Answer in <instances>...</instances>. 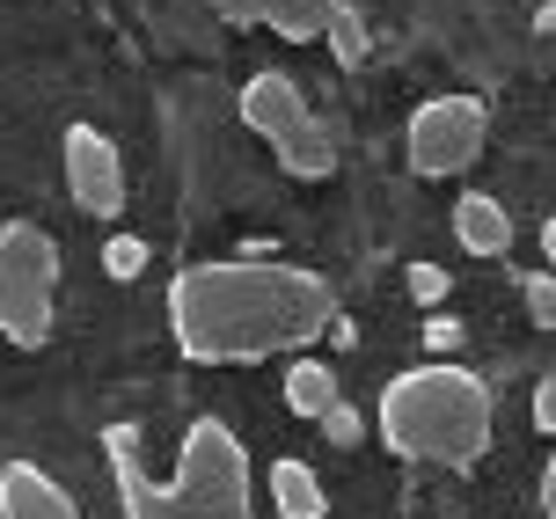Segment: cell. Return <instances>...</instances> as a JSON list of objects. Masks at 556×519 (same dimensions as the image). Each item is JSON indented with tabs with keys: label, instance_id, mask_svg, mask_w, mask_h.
Segmentation results:
<instances>
[{
	"label": "cell",
	"instance_id": "cell-1",
	"mask_svg": "<svg viewBox=\"0 0 556 519\" xmlns=\"http://www.w3.org/2000/svg\"><path fill=\"white\" fill-rule=\"evenodd\" d=\"M337 322V293L307 264L220 256L168 278V337L191 366H250L315 344Z\"/></svg>",
	"mask_w": 556,
	"mask_h": 519
},
{
	"label": "cell",
	"instance_id": "cell-2",
	"mask_svg": "<svg viewBox=\"0 0 556 519\" xmlns=\"http://www.w3.org/2000/svg\"><path fill=\"white\" fill-rule=\"evenodd\" d=\"M103 446H111V483H117V512L125 519H256L250 454H242L227 417H198L168 476H147L132 425H111Z\"/></svg>",
	"mask_w": 556,
	"mask_h": 519
},
{
	"label": "cell",
	"instance_id": "cell-3",
	"mask_svg": "<svg viewBox=\"0 0 556 519\" xmlns=\"http://www.w3.org/2000/svg\"><path fill=\"white\" fill-rule=\"evenodd\" d=\"M491 425H498L491 381H483L476 366H462V358L403 366V374L381 388V446H389L395 461L476 468L491 454Z\"/></svg>",
	"mask_w": 556,
	"mask_h": 519
},
{
	"label": "cell",
	"instance_id": "cell-4",
	"mask_svg": "<svg viewBox=\"0 0 556 519\" xmlns=\"http://www.w3.org/2000/svg\"><path fill=\"white\" fill-rule=\"evenodd\" d=\"M59 301V242L37 219H0V337L37 352L52 337Z\"/></svg>",
	"mask_w": 556,
	"mask_h": 519
},
{
	"label": "cell",
	"instance_id": "cell-5",
	"mask_svg": "<svg viewBox=\"0 0 556 519\" xmlns=\"http://www.w3.org/2000/svg\"><path fill=\"white\" fill-rule=\"evenodd\" d=\"M242 125H250V132L278 154V168L301 176V183H315V176L337 168V147H330V132H323V117L307 110L301 81L278 74V66H264V74L242 81Z\"/></svg>",
	"mask_w": 556,
	"mask_h": 519
},
{
	"label": "cell",
	"instance_id": "cell-6",
	"mask_svg": "<svg viewBox=\"0 0 556 519\" xmlns=\"http://www.w3.org/2000/svg\"><path fill=\"white\" fill-rule=\"evenodd\" d=\"M483 132H491L483 96H432V103L410 110L403 147H410V168H417V176H462V168L483 154Z\"/></svg>",
	"mask_w": 556,
	"mask_h": 519
},
{
	"label": "cell",
	"instance_id": "cell-7",
	"mask_svg": "<svg viewBox=\"0 0 556 519\" xmlns=\"http://www.w3.org/2000/svg\"><path fill=\"white\" fill-rule=\"evenodd\" d=\"M66 191L74 205L96 219H111L125 205V162H117L111 132H96V125H66Z\"/></svg>",
	"mask_w": 556,
	"mask_h": 519
},
{
	"label": "cell",
	"instance_id": "cell-8",
	"mask_svg": "<svg viewBox=\"0 0 556 519\" xmlns=\"http://www.w3.org/2000/svg\"><path fill=\"white\" fill-rule=\"evenodd\" d=\"M344 8H352V0H213V15H220V23L278 29V37H293V45H315V37H330Z\"/></svg>",
	"mask_w": 556,
	"mask_h": 519
},
{
	"label": "cell",
	"instance_id": "cell-9",
	"mask_svg": "<svg viewBox=\"0 0 556 519\" xmlns=\"http://www.w3.org/2000/svg\"><path fill=\"white\" fill-rule=\"evenodd\" d=\"M0 519H81V512H74V497L52 468L0 461Z\"/></svg>",
	"mask_w": 556,
	"mask_h": 519
},
{
	"label": "cell",
	"instance_id": "cell-10",
	"mask_svg": "<svg viewBox=\"0 0 556 519\" xmlns=\"http://www.w3.org/2000/svg\"><path fill=\"white\" fill-rule=\"evenodd\" d=\"M454 242L469 249V256H505L513 249V213L491 191H469L454 205Z\"/></svg>",
	"mask_w": 556,
	"mask_h": 519
},
{
	"label": "cell",
	"instance_id": "cell-11",
	"mask_svg": "<svg viewBox=\"0 0 556 519\" xmlns=\"http://www.w3.org/2000/svg\"><path fill=\"white\" fill-rule=\"evenodd\" d=\"M264 491H271V505H278V519H323V483H315V468L307 461H271V476H264Z\"/></svg>",
	"mask_w": 556,
	"mask_h": 519
},
{
	"label": "cell",
	"instance_id": "cell-12",
	"mask_svg": "<svg viewBox=\"0 0 556 519\" xmlns=\"http://www.w3.org/2000/svg\"><path fill=\"white\" fill-rule=\"evenodd\" d=\"M337 403H344V395H337V374H330V366L301 358V366L286 374V410H293V417H315V425H323Z\"/></svg>",
	"mask_w": 556,
	"mask_h": 519
},
{
	"label": "cell",
	"instance_id": "cell-13",
	"mask_svg": "<svg viewBox=\"0 0 556 519\" xmlns=\"http://www.w3.org/2000/svg\"><path fill=\"white\" fill-rule=\"evenodd\" d=\"M520 307H528V322L556 329V271H520Z\"/></svg>",
	"mask_w": 556,
	"mask_h": 519
},
{
	"label": "cell",
	"instance_id": "cell-14",
	"mask_svg": "<svg viewBox=\"0 0 556 519\" xmlns=\"http://www.w3.org/2000/svg\"><path fill=\"white\" fill-rule=\"evenodd\" d=\"M330 52L344 59V66H359V59H366V15H359V8H344V15H337V29H330Z\"/></svg>",
	"mask_w": 556,
	"mask_h": 519
},
{
	"label": "cell",
	"instance_id": "cell-15",
	"mask_svg": "<svg viewBox=\"0 0 556 519\" xmlns=\"http://www.w3.org/2000/svg\"><path fill=\"white\" fill-rule=\"evenodd\" d=\"M103 271H111V278H139V271H147V242H132V235H117V242L103 249Z\"/></svg>",
	"mask_w": 556,
	"mask_h": 519
},
{
	"label": "cell",
	"instance_id": "cell-16",
	"mask_svg": "<svg viewBox=\"0 0 556 519\" xmlns=\"http://www.w3.org/2000/svg\"><path fill=\"white\" fill-rule=\"evenodd\" d=\"M410 301H425V307L446 301V271L440 264H410Z\"/></svg>",
	"mask_w": 556,
	"mask_h": 519
},
{
	"label": "cell",
	"instance_id": "cell-17",
	"mask_svg": "<svg viewBox=\"0 0 556 519\" xmlns=\"http://www.w3.org/2000/svg\"><path fill=\"white\" fill-rule=\"evenodd\" d=\"M534 432L556 439V374H542V381H534Z\"/></svg>",
	"mask_w": 556,
	"mask_h": 519
},
{
	"label": "cell",
	"instance_id": "cell-18",
	"mask_svg": "<svg viewBox=\"0 0 556 519\" xmlns=\"http://www.w3.org/2000/svg\"><path fill=\"white\" fill-rule=\"evenodd\" d=\"M323 432H330L337 446H359V432H366V425H359V410H344V403H337V410L323 417Z\"/></svg>",
	"mask_w": 556,
	"mask_h": 519
},
{
	"label": "cell",
	"instance_id": "cell-19",
	"mask_svg": "<svg viewBox=\"0 0 556 519\" xmlns=\"http://www.w3.org/2000/svg\"><path fill=\"white\" fill-rule=\"evenodd\" d=\"M542 512L556 519V454H549V468H542Z\"/></svg>",
	"mask_w": 556,
	"mask_h": 519
},
{
	"label": "cell",
	"instance_id": "cell-20",
	"mask_svg": "<svg viewBox=\"0 0 556 519\" xmlns=\"http://www.w3.org/2000/svg\"><path fill=\"white\" fill-rule=\"evenodd\" d=\"M542 256L556 264V219H542Z\"/></svg>",
	"mask_w": 556,
	"mask_h": 519
}]
</instances>
